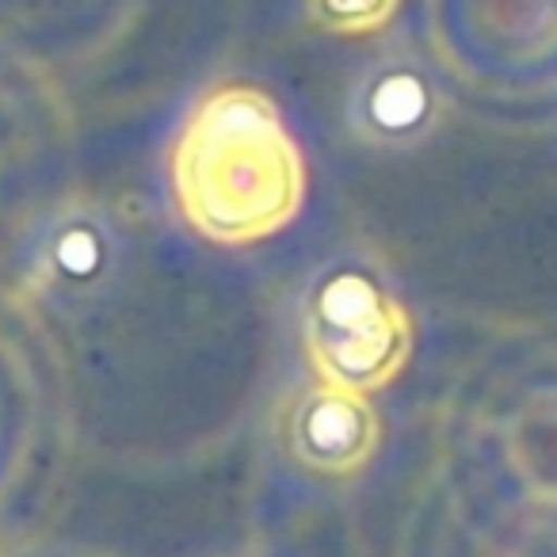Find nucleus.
<instances>
[{
  "instance_id": "obj_2",
  "label": "nucleus",
  "mask_w": 557,
  "mask_h": 557,
  "mask_svg": "<svg viewBox=\"0 0 557 557\" xmlns=\"http://www.w3.org/2000/svg\"><path fill=\"white\" fill-rule=\"evenodd\" d=\"M306 356L321 382L371 394L405 371L412 356V321L371 278L333 275L306 310Z\"/></svg>"
},
{
  "instance_id": "obj_3",
  "label": "nucleus",
  "mask_w": 557,
  "mask_h": 557,
  "mask_svg": "<svg viewBox=\"0 0 557 557\" xmlns=\"http://www.w3.org/2000/svg\"><path fill=\"white\" fill-rule=\"evenodd\" d=\"M382 420L367 394L318 382L302 389L287 409V447L295 462L325 478L359 473L374 458Z\"/></svg>"
},
{
  "instance_id": "obj_1",
  "label": "nucleus",
  "mask_w": 557,
  "mask_h": 557,
  "mask_svg": "<svg viewBox=\"0 0 557 557\" xmlns=\"http://www.w3.org/2000/svg\"><path fill=\"white\" fill-rule=\"evenodd\" d=\"M172 191L191 230L218 245H248L298 214L306 164L275 100L218 88L195 108L172 149Z\"/></svg>"
},
{
  "instance_id": "obj_4",
  "label": "nucleus",
  "mask_w": 557,
  "mask_h": 557,
  "mask_svg": "<svg viewBox=\"0 0 557 557\" xmlns=\"http://www.w3.org/2000/svg\"><path fill=\"white\" fill-rule=\"evenodd\" d=\"M401 0H310V16L321 32L371 35L389 24Z\"/></svg>"
}]
</instances>
